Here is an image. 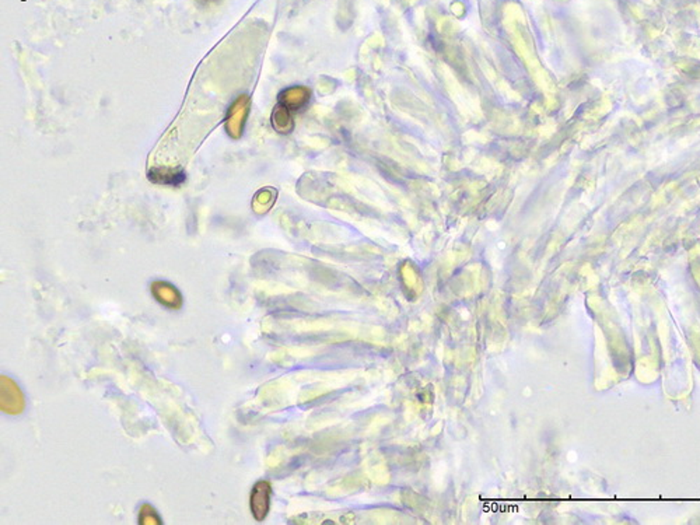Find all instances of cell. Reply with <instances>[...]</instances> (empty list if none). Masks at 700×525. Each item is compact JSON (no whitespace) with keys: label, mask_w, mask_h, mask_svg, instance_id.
<instances>
[{"label":"cell","mask_w":700,"mask_h":525,"mask_svg":"<svg viewBox=\"0 0 700 525\" xmlns=\"http://www.w3.org/2000/svg\"><path fill=\"white\" fill-rule=\"evenodd\" d=\"M26 407L24 395L20 387L6 376L0 377V409L10 416L20 414Z\"/></svg>","instance_id":"obj_1"},{"label":"cell","mask_w":700,"mask_h":525,"mask_svg":"<svg viewBox=\"0 0 700 525\" xmlns=\"http://www.w3.org/2000/svg\"><path fill=\"white\" fill-rule=\"evenodd\" d=\"M271 497H272L271 483L268 480L256 482L249 497L251 513L256 521H262L266 519L271 509Z\"/></svg>","instance_id":"obj_2"},{"label":"cell","mask_w":700,"mask_h":525,"mask_svg":"<svg viewBox=\"0 0 700 525\" xmlns=\"http://www.w3.org/2000/svg\"><path fill=\"white\" fill-rule=\"evenodd\" d=\"M150 290L153 297L156 298L157 303L162 305L170 308V310H179L182 307V295L179 290L169 282L164 281H156L152 283Z\"/></svg>","instance_id":"obj_3"},{"label":"cell","mask_w":700,"mask_h":525,"mask_svg":"<svg viewBox=\"0 0 700 525\" xmlns=\"http://www.w3.org/2000/svg\"><path fill=\"white\" fill-rule=\"evenodd\" d=\"M137 523L142 525H162L163 520L160 519L159 513L156 509L147 503H145L140 510H139V520Z\"/></svg>","instance_id":"obj_4"}]
</instances>
